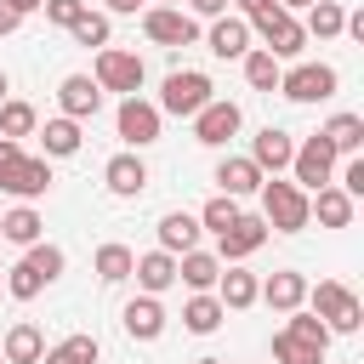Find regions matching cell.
<instances>
[{"label":"cell","mask_w":364,"mask_h":364,"mask_svg":"<svg viewBox=\"0 0 364 364\" xmlns=\"http://www.w3.org/2000/svg\"><path fill=\"white\" fill-rule=\"evenodd\" d=\"M97 358H102V347H97V336H91V330L63 336L57 347H46V353H40V364H97Z\"/></svg>","instance_id":"cell-32"},{"label":"cell","mask_w":364,"mask_h":364,"mask_svg":"<svg viewBox=\"0 0 364 364\" xmlns=\"http://www.w3.org/2000/svg\"><path fill=\"white\" fill-rule=\"evenodd\" d=\"M131 262H136V250H131V245H119V239H108V245H97L91 273H97L102 284H125V279H131Z\"/></svg>","instance_id":"cell-30"},{"label":"cell","mask_w":364,"mask_h":364,"mask_svg":"<svg viewBox=\"0 0 364 364\" xmlns=\"http://www.w3.org/2000/svg\"><path fill=\"white\" fill-rule=\"evenodd\" d=\"M6 6H11V11H17V17H34V11H40V6H46V0H6Z\"/></svg>","instance_id":"cell-46"},{"label":"cell","mask_w":364,"mask_h":364,"mask_svg":"<svg viewBox=\"0 0 364 364\" xmlns=\"http://www.w3.org/2000/svg\"><path fill=\"white\" fill-rule=\"evenodd\" d=\"M0 364H6V358H0Z\"/></svg>","instance_id":"cell-53"},{"label":"cell","mask_w":364,"mask_h":364,"mask_svg":"<svg viewBox=\"0 0 364 364\" xmlns=\"http://www.w3.org/2000/svg\"><path fill=\"white\" fill-rule=\"evenodd\" d=\"M102 6H108L114 17H136V6H142V0H102Z\"/></svg>","instance_id":"cell-45"},{"label":"cell","mask_w":364,"mask_h":364,"mask_svg":"<svg viewBox=\"0 0 364 364\" xmlns=\"http://www.w3.org/2000/svg\"><path fill=\"white\" fill-rule=\"evenodd\" d=\"M267 176L250 165V154H222L216 159V193H228V199H245V193H256Z\"/></svg>","instance_id":"cell-17"},{"label":"cell","mask_w":364,"mask_h":364,"mask_svg":"<svg viewBox=\"0 0 364 364\" xmlns=\"http://www.w3.org/2000/svg\"><path fill=\"white\" fill-rule=\"evenodd\" d=\"M102 182H108V193L114 199H136L142 188H148V165H142V154H114L108 165H102Z\"/></svg>","instance_id":"cell-16"},{"label":"cell","mask_w":364,"mask_h":364,"mask_svg":"<svg viewBox=\"0 0 364 364\" xmlns=\"http://www.w3.org/2000/svg\"><path fill=\"white\" fill-rule=\"evenodd\" d=\"M205 46H210V57H222V63H239V57L250 51V23L228 11V17H216V23H210Z\"/></svg>","instance_id":"cell-20"},{"label":"cell","mask_w":364,"mask_h":364,"mask_svg":"<svg viewBox=\"0 0 364 364\" xmlns=\"http://www.w3.org/2000/svg\"><path fill=\"white\" fill-rule=\"evenodd\" d=\"M284 330H290V336H301L307 347H318V353H330V330H324V324H318L313 313H301V307H296V313H284Z\"/></svg>","instance_id":"cell-38"},{"label":"cell","mask_w":364,"mask_h":364,"mask_svg":"<svg viewBox=\"0 0 364 364\" xmlns=\"http://www.w3.org/2000/svg\"><path fill=\"white\" fill-rule=\"evenodd\" d=\"M40 131V114H34V102H17V97H6L0 102V136L6 142H23V136H34Z\"/></svg>","instance_id":"cell-33"},{"label":"cell","mask_w":364,"mask_h":364,"mask_svg":"<svg viewBox=\"0 0 364 364\" xmlns=\"http://www.w3.org/2000/svg\"><path fill=\"white\" fill-rule=\"evenodd\" d=\"M216 97V85H210V74H199V68H171L165 74V85H159V114H176V119H193L205 102Z\"/></svg>","instance_id":"cell-5"},{"label":"cell","mask_w":364,"mask_h":364,"mask_svg":"<svg viewBox=\"0 0 364 364\" xmlns=\"http://www.w3.org/2000/svg\"><path fill=\"white\" fill-rule=\"evenodd\" d=\"M188 17H228V0H188Z\"/></svg>","instance_id":"cell-41"},{"label":"cell","mask_w":364,"mask_h":364,"mask_svg":"<svg viewBox=\"0 0 364 364\" xmlns=\"http://www.w3.org/2000/svg\"><path fill=\"white\" fill-rule=\"evenodd\" d=\"M341 23H347V11H341V0H313L307 6V40H336L341 34Z\"/></svg>","instance_id":"cell-34"},{"label":"cell","mask_w":364,"mask_h":364,"mask_svg":"<svg viewBox=\"0 0 364 364\" xmlns=\"http://www.w3.org/2000/svg\"><path fill=\"white\" fill-rule=\"evenodd\" d=\"M239 222V199H228V193H216L205 210H199V233H228Z\"/></svg>","instance_id":"cell-37"},{"label":"cell","mask_w":364,"mask_h":364,"mask_svg":"<svg viewBox=\"0 0 364 364\" xmlns=\"http://www.w3.org/2000/svg\"><path fill=\"white\" fill-rule=\"evenodd\" d=\"M114 125H119V142L136 154V148H154V142H159V125H165V114H159L148 97H119V114H114Z\"/></svg>","instance_id":"cell-9"},{"label":"cell","mask_w":364,"mask_h":364,"mask_svg":"<svg viewBox=\"0 0 364 364\" xmlns=\"http://www.w3.org/2000/svg\"><path fill=\"white\" fill-rule=\"evenodd\" d=\"M63 267H68V256H63V245H28L23 250V262L17 267H6V296L11 301H34L46 284H57L63 279Z\"/></svg>","instance_id":"cell-1"},{"label":"cell","mask_w":364,"mask_h":364,"mask_svg":"<svg viewBox=\"0 0 364 364\" xmlns=\"http://www.w3.org/2000/svg\"><path fill=\"white\" fill-rule=\"evenodd\" d=\"M279 6H284V11H301V6H313V0H279Z\"/></svg>","instance_id":"cell-47"},{"label":"cell","mask_w":364,"mask_h":364,"mask_svg":"<svg viewBox=\"0 0 364 364\" xmlns=\"http://www.w3.org/2000/svg\"><path fill=\"white\" fill-rule=\"evenodd\" d=\"M262 245H267V222L250 216V210H239V222H233L228 233H216V262H222V267H239V262L256 256Z\"/></svg>","instance_id":"cell-13"},{"label":"cell","mask_w":364,"mask_h":364,"mask_svg":"<svg viewBox=\"0 0 364 364\" xmlns=\"http://www.w3.org/2000/svg\"><path fill=\"white\" fill-rule=\"evenodd\" d=\"M176 279H182L188 290H216V279H222L216 250H182V256H176Z\"/></svg>","instance_id":"cell-25"},{"label":"cell","mask_w":364,"mask_h":364,"mask_svg":"<svg viewBox=\"0 0 364 364\" xmlns=\"http://www.w3.org/2000/svg\"><path fill=\"white\" fill-rule=\"evenodd\" d=\"M330 176H336V148L313 131V136L296 142V154H290V182H296L301 193H318V188H330Z\"/></svg>","instance_id":"cell-6"},{"label":"cell","mask_w":364,"mask_h":364,"mask_svg":"<svg viewBox=\"0 0 364 364\" xmlns=\"http://www.w3.org/2000/svg\"><path fill=\"white\" fill-rule=\"evenodd\" d=\"M307 210L318 216V228H353V199L330 182V188H318V193H307Z\"/></svg>","instance_id":"cell-28"},{"label":"cell","mask_w":364,"mask_h":364,"mask_svg":"<svg viewBox=\"0 0 364 364\" xmlns=\"http://www.w3.org/2000/svg\"><path fill=\"white\" fill-rule=\"evenodd\" d=\"M142 57L136 51H119V46H102L97 51V68H91V80H97V91H119V97H136L142 91Z\"/></svg>","instance_id":"cell-7"},{"label":"cell","mask_w":364,"mask_h":364,"mask_svg":"<svg viewBox=\"0 0 364 364\" xmlns=\"http://www.w3.org/2000/svg\"><path fill=\"white\" fill-rule=\"evenodd\" d=\"M336 85H341V74L330 63H296L279 74V97H290V102H330Z\"/></svg>","instance_id":"cell-8"},{"label":"cell","mask_w":364,"mask_h":364,"mask_svg":"<svg viewBox=\"0 0 364 364\" xmlns=\"http://www.w3.org/2000/svg\"><path fill=\"white\" fill-rule=\"evenodd\" d=\"M324 364H330V358H324Z\"/></svg>","instance_id":"cell-52"},{"label":"cell","mask_w":364,"mask_h":364,"mask_svg":"<svg viewBox=\"0 0 364 364\" xmlns=\"http://www.w3.org/2000/svg\"><path fill=\"white\" fill-rule=\"evenodd\" d=\"M290 154H296V136H290V131H279V125H262V131H256V142H250V165H256L262 176L290 171Z\"/></svg>","instance_id":"cell-14"},{"label":"cell","mask_w":364,"mask_h":364,"mask_svg":"<svg viewBox=\"0 0 364 364\" xmlns=\"http://www.w3.org/2000/svg\"><path fill=\"white\" fill-rule=\"evenodd\" d=\"M142 34H148L154 46H171V51H176V46H193V40H199V23H193L182 6H148V11H142Z\"/></svg>","instance_id":"cell-11"},{"label":"cell","mask_w":364,"mask_h":364,"mask_svg":"<svg viewBox=\"0 0 364 364\" xmlns=\"http://www.w3.org/2000/svg\"><path fill=\"white\" fill-rule=\"evenodd\" d=\"M154 6H182V0H154Z\"/></svg>","instance_id":"cell-50"},{"label":"cell","mask_w":364,"mask_h":364,"mask_svg":"<svg viewBox=\"0 0 364 364\" xmlns=\"http://www.w3.org/2000/svg\"><path fill=\"white\" fill-rule=\"evenodd\" d=\"M193 364H228V358H193Z\"/></svg>","instance_id":"cell-49"},{"label":"cell","mask_w":364,"mask_h":364,"mask_svg":"<svg viewBox=\"0 0 364 364\" xmlns=\"http://www.w3.org/2000/svg\"><path fill=\"white\" fill-rule=\"evenodd\" d=\"M17 159H23V142H6V136H0V176H6Z\"/></svg>","instance_id":"cell-43"},{"label":"cell","mask_w":364,"mask_h":364,"mask_svg":"<svg viewBox=\"0 0 364 364\" xmlns=\"http://www.w3.org/2000/svg\"><path fill=\"white\" fill-rule=\"evenodd\" d=\"M17 28H23V17H17V11L0 0V34H17Z\"/></svg>","instance_id":"cell-44"},{"label":"cell","mask_w":364,"mask_h":364,"mask_svg":"<svg viewBox=\"0 0 364 364\" xmlns=\"http://www.w3.org/2000/svg\"><path fill=\"white\" fill-rule=\"evenodd\" d=\"M34 136H40L46 159H68V154H80V142H85V136H80V119H63V114H57V119H46Z\"/></svg>","instance_id":"cell-27"},{"label":"cell","mask_w":364,"mask_h":364,"mask_svg":"<svg viewBox=\"0 0 364 364\" xmlns=\"http://www.w3.org/2000/svg\"><path fill=\"white\" fill-rule=\"evenodd\" d=\"M239 125H245V108L228 102V97H210V102L193 114V142H205V148H228V142L239 136Z\"/></svg>","instance_id":"cell-10"},{"label":"cell","mask_w":364,"mask_h":364,"mask_svg":"<svg viewBox=\"0 0 364 364\" xmlns=\"http://www.w3.org/2000/svg\"><path fill=\"white\" fill-rule=\"evenodd\" d=\"M256 301H267L273 313H296V307L307 301V279H301L296 267H279V273H267V279H262Z\"/></svg>","instance_id":"cell-18"},{"label":"cell","mask_w":364,"mask_h":364,"mask_svg":"<svg viewBox=\"0 0 364 364\" xmlns=\"http://www.w3.org/2000/svg\"><path fill=\"white\" fill-rule=\"evenodd\" d=\"M68 34H74L80 46H97V51H102V46H108V11H91V6H85V17H80Z\"/></svg>","instance_id":"cell-39"},{"label":"cell","mask_w":364,"mask_h":364,"mask_svg":"<svg viewBox=\"0 0 364 364\" xmlns=\"http://www.w3.org/2000/svg\"><path fill=\"white\" fill-rule=\"evenodd\" d=\"M301 307H313V318H318L330 336H353V330L364 324V301H358V290L341 284V279L307 284V301H301Z\"/></svg>","instance_id":"cell-2"},{"label":"cell","mask_w":364,"mask_h":364,"mask_svg":"<svg viewBox=\"0 0 364 364\" xmlns=\"http://www.w3.org/2000/svg\"><path fill=\"white\" fill-rule=\"evenodd\" d=\"M256 193H262V222H267V233H301V228L313 222V210H307V193H301L296 182H279V176H267Z\"/></svg>","instance_id":"cell-3"},{"label":"cell","mask_w":364,"mask_h":364,"mask_svg":"<svg viewBox=\"0 0 364 364\" xmlns=\"http://www.w3.org/2000/svg\"><path fill=\"white\" fill-rule=\"evenodd\" d=\"M0 193H11L17 205L46 199V193H51V159H46V154H40V159H34V154H23V159L0 176Z\"/></svg>","instance_id":"cell-12"},{"label":"cell","mask_w":364,"mask_h":364,"mask_svg":"<svg viewBox=\"0 0 364 364\" xmlns=\"http://www.w3.org/2000/svg\"><path fill=\"white\" fill-rule=\"evenodd\" d=\"M273 364H324V353L307 347V341L290 336V330H273Z\"/></svg>","instance_id":"cell-36"},{"label":"cell","mask_w":364,"mask_h":364,"mask_svg":"<svg viewBox=\"0 0 364 364\" xmlns=\"http://www.w3.org/2000/svg\"><path fill=\"white\" fill-rule=\"evenodd\" d=\"M318 136L336 148V159H353V154H364V114H330L318 125Z\"/></svg>","instance_id":"cell-22"},{"label":"cell","mask_w":364,"mask_h":364,"mask_svg":"<svg viewBox=\"0 0 364 364\" xmlns=\"http://www.w3.org/2000/svg\"><path fill=\"white\" fill-rule=\"evenodd\" d=\"M57 108H63V119H97V108H102L97 80H91V74H68V80L57 85Z\"/></svg>","instance_id":"cell-15"},{"label":"cell","mask_w":364,"mask_h":364,"mask_svg":"<svg viewBox=\"0 0 364 364\" xmlns=\"http://www.w3.org/2000/svg\"><path fill=\"white\" fill-rule=\"evenodd\" d=\"M6 91H11V80H6V68H0V102H6Z\"/></svg>","instance_id":"cell-48"},{"label":"cell","mask_w":364,"mask_h":364,"mask_svg":"<svg viewBox=\"0 0 364 364\" xmlns=\"http://www.w3.org/2000/svg\"><path fill=\"white\" fill-rule=\"evenodd\" d=\"M131 279L142 284V296H159V290L176 284V256H171V250H142V256L131 262Z\"/></svg>","instance_id":"cell-21"},{"label":"cell","mask_w":364,"mask_h":364,"mask_svg":"<svg viewBox=\"0 0 364 364\" xmlns=\"http://www.w3.org/2000/svg\"><path fill=\"white\" fill-rule=\"evenodd\" d=\"M40 353H46V336L23 318V324H11L6 330V341H0V358L6 364H40Z\"/></svg>","instance_id":"cell-31"},{"label":"cell","mask_w":364,"mask_h":364,"mask_svg":"<svg viewBox=\"0 0 364 364\" xmlns=\"http://www.w3.org/2000/svg\"><path fill=\"white\" fill-rule=\"evenodd\" d=\"M119 324H125L131 341H159V336H165V307H159V296H131L125 313H119Z\"/></svg>","instance_id":"cell-19"},{"label":"cell","mask_w":364,"mask_h":364,"mask_svg":"<svg viewBox=\"0 0 364 364\" xmlns=\"http://www.w3.org/2000/svg\"><path fill=\"white\" fill-rule=\"evenodd\" d=\"M40 233H46V222H40V210L34 205H11V210H0V239H11V245H40Z\"/></svg>","instance_id":"cell-29"},{"label":"cell","mask_w":364,"mask_h":364,"mask_svg":"<svg viewBox=\"0 0 364 364\" xmlns=\"http://www.w3.org/2000/svg\"><path fill=\"white\" fill-rule=\"evenodd\" d=\"M250 40H262V51H267L273 63H284V57H301V46H307V28H301V17H296V11L273 6V11L250 17Z\"/></svg>","instance_id":"cell-4"},{"label":"cell","mask_w":364,"mask_h":364,"mask_svg":"<svg viewBox=\"0 0 364 364\" xmlns=\"http://www.w3.org/2000/svg\"><path fill=\"white\" fill-rule=\"evenodd\" d=\"M40 11H46V23H57V28H74V23L85 17V0H46Z\"/></svg>","instance_id":"cell-40"},{"label":"cell","mask_w":364,"mask_h":364,"mask_svg":"<svg viewBox=\"0 0 364 364\" xmlns=\"http://www.w3.org/2000/svg\"><path fill=\"white\" fill-rule=\"evenodd\" d=\"M0 290H6V273H0Z\"/></svg>","instance_id":"cell-51"},{"label":"cell","mask_w":364,"mask_h":364,"mask_svg":"<svg viewBox=\"0 0 364 364\" xmlns=\"http://www.w3.org/2000/svg\"><path fill=\"white\" fill-rule=\"evenodd\" d=\"M233 6H239L233 17H245V23H250V17H262V11H273L279 0H233Z\"/></svg>","instance_id":"cell-42"},{"label":"cell","mask_w":364,"mask_h":364,"mask_svg":"<svg viewBox=\"0 0 364 364\" xmlns=\"http://www.w3.org/2000/svg\"><path fill=\"white\" fill-rule=\"evenodd\" d=\"M239 63H245V80H250V91H279V74H284V63H273L262 46H250Z\"/></svg>","instance_id":"cell-35"},{"label":"cell","mask_w":364,"mask_h":364,"mask_svg":"<svg viewBox=\"0 0 364 364\" xmlns=\"http://www.w3.org/2000/svg\"><path fill=\"white\" fill-rule=\"evenodd\" d=\"M159 250H171V256L199 250V216H188V210H165V216H159Z\"/></svg>","instance_id":"cell-24"},{"label":"cell","mask_w":364,"mask_h":364,"mask_svg":"<svg viewBox=\"0 0 364 364\" xmlns=\"http://www.w3.org/2000/svg\"><path fill=\"white\" fill-rule=\"evenodd\" d=\"M256 290H262L256 273H245V267H222V279H216L210 296H216L228 313H245V307H256Z\"/></svg>","instance_id":"cell-23"},{"label":"cell","mask_w":364,"mask_h":364,"mask_svg":"<svg viewBox=\"0 0 364 364\" xmlns=\"http://www.w3.org/2000/svg\"><path fill=\"white\" fill-rule=\"evenodd\" d=\"M222 318H228V307H222L210 290H193V296L182 301V330H193V336H210V330H222Z\"/></svg>","instance_id":"cell-26"}]
</instances>
